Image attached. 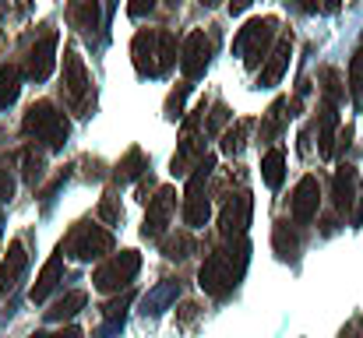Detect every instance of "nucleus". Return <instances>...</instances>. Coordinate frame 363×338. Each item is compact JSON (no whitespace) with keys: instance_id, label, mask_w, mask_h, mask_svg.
Instances as JSON below:
<instances>
[{"instance_id":"4be33fe9","label":"nucleus","mask_w":363,"mask_h":338,"mask_svg":"<svg viewBox=\"0 0 363 338\" xmlns=\"http://www.w3.org/2000/svg\"><path fill=\"white\" fill-rule=\"evenodd\" d=\"M272 247L282 261H296L300 254V236H296V225H289V219H279L272 225Z\"/></svg>"},{"instance_id":"7ed1b4c3","label":"nucleus","mask_w":363,"mask_h":338,"mask_svg":"<svg viewBox=\"0 0 363 338\" xmlns=\"http://www.w3.org/2000/svg\"><path fill=\"white\" fill-rule=\"evenodd\" d=\"M21 134L32 137V141H39V145H46L50 152H57V148H64V141L71 134V123H67L64 113L57 110V103L35 99L25 110V116H21Z\"/></svg>"},{"instance_id":"20e7f679","label":"nucleus","mask_w":363,"mask_h":338,"mask_svg":"<svg viewBox=\"0 0 363 338\" xmlns=\"http://www.w3.org/2000/svg\"><path fill=\"white\" fill-rule=\"evenodd\" d=\"M60 96L78 116H92L96 110V89H92V74L85 67V60L78 57L74 46H64V67H60Z\"/></svg>"},{"instance_id":"cd10ccee","label":"nucleus","mask_w":363,"mask_h":338,"mask_svg":"<svg viewBox=\"0 0 363 338\" xmlns=\"http://www.w3.org/2000/svg\"><path fill=\"white\" fill-rule=\"evenodd\" d=\"M250 130H254V120H237L233 127H226V130H223V152H226V155H240Z\"/></svg>"},{"instance_id":"b1692460","label":"nucleus","mask_w":363,"mask_h":338,"mask_svg":"<svg viewBox=\"0 0 363 338\" xmlns=\"http://www.w3.org/2000/svg\"><path fill=\"white\" fill-rule=\"evenodd\" d=\"M261 176H264V184H268L272 191L282 187V180H286V152H282V148H268V152H264V159H261Z\"/></svg>"},{"instance_id":"2f4dec72","label":"nucleus","mask_w":363,"mask_h":338,"mask_svg":"<svg viewBox=\"0 0 363 338\" xmlns=\"http://www.w3.org/2000/svg\"><path fill=\"white\" fill-rule=\"evenodd\" d=\"M233 120V113L226 103H212V110L205 116V134H212V137H223V130H226V123Z\"/></svg>"},{"instance_id":"a18cd8bd","label":"nucleus","mask_w":363,"mask_h":338,"mask_svg":"<svg viewBox=\"0 0 363 338\" xmlns=\"http://www.w3.org/2000/svg\"><path fill=\"white\" fill-rule=\"evenodd\" d=\"M321 4V11H339L342 7V0H318Z\"/></svg>"},{"instance_id":"4468645a","label":"nucleus","mask_w":363,"mask_h":338,"mask_svg":"<svg viewBox=\"0 0 363 338\" xmlns=\"http://www.w3.org/2000/svg\"><path fill=\"white\" fill-rule=\"evenodd\" d=\"M318 208H321V184H318V176L307 173V176H300V184L289 194V215L296 225H307L318 219Z\"/></svg>"},{"instance_id":"c9c22d12","label":"nucleus","mask_w":363,"mask_h":338,"mask_svg":"<svg viewBox=\"0 0 363 338\" xmlns=\"http://www.w3.org/2000/svg\"><path fill=\"white\" fill-rule=\"evenodd\" d=\"M130 300H134V293L127 289V293H123L121 300H113V303H106V307H103V317H106L110 325H117V321H123V314H127Z\"/></svg>"},{"instance_id":"f257e3e1","label":"nucleus","mask_w":363,"mask_h":338,"mask_svg":"<svg viewBox=\"0 0 363 338\" xmlns=\"http://www.w3.org/2000/svg\"><path fill=\"white\" fill-rule=\"evenodd\" d=\"M247 264H250V243H247V236L226 240L223 247H216V250L205 257V264H201V271H198V282H201V289H205L212 300H226L243 282Z\"/></svg>"},{"instance_id":"4c0bfd02","label":"nucleus","mask_w":363,"mask_h":338,"mask_svg":"<svg viewBox=\"0 0 363 338\" xmlns=\"http://www.w3.org/2000/svg\"><path fill=\"white\" fill-rule=\"evenodd\" d=\"M11 198H14V176L0 169V201H11Z\"/></svg>"},{"instance_id":"5701e85b","label":"nucleus","mask_w":363,"mask_h":338,"mask_svg":"<svg viewBox=\"0 0 363 338\" xmlns=\"http://www.w3.org/2000/svg\"><path fill=\"white\" fill-rule=\"evenodd\" d=\"M85 303H89V293L85 289H71V293H64L50 310H46V321H53V325H64L67 317H74L78 310H85Z\"/></svg>"},{"instance_id":"412c9836","label":"nucleus","mask_w":363,"mask_h":338,"mask_svg":"<svg viewBox=\"0 0 363 338\" xmlns=\"http://www.w3.org/2000/svg\"><path fill=\"white\" fill-rule=\"evenodd\" d=\"M145 173H148V155H145L138 145L127 148L121 155V162L113 166V180H117V184H138Z\"/></svg>"},{"instance_id":"79ce46f5","label":"nucleus","mask_w":363,"mask_h":338,"mask_svg":"<svg viewBox=\"0 0 363 338\" xmlns=\"http://www.w3.org/2000/svg\"><path fill=\"white\" fill-rule=\"evenodd\" d=\"M35 338H85V335H82V328H60V332H46V335Z\"/></svg>"},{"instance_id":"a19ab883","label":"nucleus","mask_w":363,"mask_h":338,"mask_svg":"<svg viewBox=\"0 0 363 338\" xmlns=\"http://www.w3.org/2000/svg\"><path fill=\"white\" fill-rule=\"evenodd\" d=\"M339 338H363V317H353V321L339 332Z\"/></svg>"},{"instance_id":"6ab92c4d","label":"nucleus","mask_w":363,"mask_h":338,"mask_svg":"<svg viewBox=\"0 0 363 338\" xmlns=\"http://www.w3.org/2000/svg\"><path fill=\"white\" fill-rule=\"evenodd\" d=\"M64 282V250H57L46 264H43V271H39V278L32 282V303H46L50 300V293L57 289Z\"/></svg>"},{"instance_id":"f03ea898","label":"nucleus","mask_w":363,"mask_h":338,"mask_svg":"<svg viewBox=\"0 0 363 338\" xmlns=\"http://www.w3.org/2000/svg\"><path fill=\"white\" fill-rule=\"evenodd\" d=\"M130 64L141 78H162L180 64V46L169 28H138L130 39Z\"/></svg>"},{"instance_id":"9b49d317","label":"nucleus","mask_w":363,"mask_h":338,"mask_svg":"<svg viewBox=\"0 0 363 338\" xmlns=\"http://www.w3.org/2000/svg\"><path fill=\"white\" fill-rule=\"evenodd\" d=\"M212 53H216V46H212V39L201 28L187 32L184 43H180V71H184V78L187 81L201 78L208 71V64H212Z\"/></svg>"},{"instance_id":"f8f14e48","label":"nucleus","mask_w":363,"mask_h":338,"mask_svg":"<svg viewBox=\"0 0 363 338\" xmlns=\"http://www.w3.org/2000/svg\"><path fill=\"white\" fill-rule=\"evenodd\" d=\"M250 215H254V198L250 191H237L223 201V212H219V236L223 240H240L250 225Z\"/></svg>"},{"instance_id":"09e8293b","label":"nucleus","mask_w":363,"mask_h":338,"mask_svg":"<svg viewBox=\"0 0 363 338\" xmlns=\"http://www.w3.org/2000/svg\"><path fill=\"white\" fill-rule=\"evenodd\" d=\"M0 225H4V212H0Z\"/></svg>"},{"instance_id":"ea45409f","label":"nucleus","mask_w":363,"mask_h":338,"mask_svg":"<svg viewBox=\"0 0 363 338\" xmlns=\"http://www.w3.org/2000/svg\"><path fill=\"white\" fill-rule=\"evenodd\" d=\"M198 314H201V307H198V303H180V314H177V317H180V325H191Z\"/></svg>"},{"instance_id":"7c9ffc66","label":"nucleus","mask_w":363,"mask_h":338,"mask_svg":"<svg viewBox=\"0 0 363 338\" xmlns=\"http://www.w3.org/2000/svg\"><path fill=\"white\" fill-rule=\"evenodd\" d=\"M96 215H99V222L103 225H121L123 222V208H121V198L110 191V194H103L99 198V208H96Z\"/></svg>"},{"instance_id":"473e14b6","label":"nucleus","mask_w":363,"mask_h":338,"mask_svg":"<svg viewBox=\"0 0 363 338\" xmlns=\"http://www.w3.org/2000/svg\"><path fill=\"white\" fill-rule=\"evenodd\" d=\"M350 96H353V103H363V46L353 50V57H350Z\"/></svg>"},{"instance_id":"49530a36","label":"nucleus","mask_w":363,"mask_h":338,"mask_svg":"<svg viewBox=\"0 0 363 338\" xmlns=\"http://www.w3.org/2000/svg\"><path fill=\"white\" fill-rule=\"evenodd\" d=\"M162 4H166V7H169V11H177V7H180V4H184V0H162Z\"/></svg>"},{"instance_id":"c03bdc74","label":"nucleus","mask_w":363,"mask_h":338,"mask_svg":"<svg viewBox=\"0 0 363 338\" xmlns=\"http://www.w3.org/2000/svg\"><path fill=\"white\" fill-rule=\"evenodd\" d=\"M296 7H300V11H307V14L321 11V4H318V0H296Z\"/></svg>"},{"instance_id":"58836bf2","label":"nucleus","mask_w":363,"mask_h":338,"mask_svg":"<svg viewBox=\"0 0 363 338\" xmlns=\"http://www.w3.org/2000/svg\"><path fill=\"white\" fill-rule=\"evenodd\" d=\"M82 166H85V180H99V176H103V162H99V159L85 155V162H82Z\"/></svg>"},{"instance_id":"6e6552de","label":"nucleus","mask_w":363,"mask_h":338,"mask_svg":"<svg viewBox=\"0 0 363 338\" xmlns=\"http://www.w3.org/2000/svg\"><path fill=\"white\" fill-rule=\"evenodd\" d=\"M205 110H208V106H205V99H201L198 110L184 116V134H180V145H177V152H173V159H169V173H173V176H191L194 166L208 155L205 145H201L205 137H201V130H198L201 120H205Z\"/></svg>"},{"instance_id":"aec40b11","label":"nucleus","mask_w":363,"mask_h":338,"mask_svg":"<svg viewBox=\"0 0 363 338\" xmlns=\"http://www.w3.org/2000/svg\"><path fill=\"white\" fill-rule=\"evenodd\" d=\"M335 127H339V103L321 99V106H318V152L325 159L335 155Z\"/></svg>"},{"instance_id":"a878e982","label":"nucleus","mask_w":363,"mask_h":338,"mask_svg":"<svg viewBox=\"0 0 363 338\" xmlns=\"http://www.w3.org/2000/svg\"><path fill=\"white\" fill-rule=\"evenodd\" d=\"M21 78H25L21 67H14V64H0V113L18 99V92H21Z\"/></svg>"},{"instance_id":"ddd939ff","label":"nucleus","mask_w":363,"mask_h":338,"mask_svg":"<svg viewBox=\"0 0 363 338\" xmlns=\"http://www.w3.org/2000/svg\"><path fill=\"white\" fill-rule=\"evenodd\" d=\"M173 208H177V191L173 187H159L148 198V212H145V222H141V236L145 240H162L169 232Z\"/></svg>"},{"instance_id":"f704fd0d","label":"nucleus","mask_w":363,"mask_h":338,"mask_svg":"<svg viewBox=\"0 0 363 338\" xmlns=\"http://www.w3.org/2000/svg\"><path fill=\"white\" fill-rule=\"evenodd\" d=\"M177 289H180L177 282H166V286H159V289H155V293L145 300V314H159V310H162V303L177 296Z\"/></svg>"},{"instance_id":"dca6fc26","label":"nucleus","mask_w":363,"mask_h":338,"mask_svg":"<svg viewBox=\"0 0 363 338\" xmlns=\"http://www.w3.org/2000/svg\"><path fill=\"white\" fill-rule=\"evenodd\" d=\"M289 57H293V35L282 32V35L275 39V46H272L264 67L257 71V89H272V85H279L282 74H286V67H289Z\"/></svg>"},{"instance_id":"e433bc0d","label":"nucleus","mask_w":363,"mask_h":338,"mask_svg":"<svg viewBox=\"0 0 363 338\" xmlns=\"http://www.w3.org/2000/svg\"><path fill=\"white\" fill-rule=\"evenodd\" d=\"M155 4H159V0H127V14H130V18H145Z\"/></svg>"},{"instance_id":"423d86ee","label":"nucleus","mask_w":363,"mask_h":338,"mask_svg":"<svg viewBox=\"0 0 363 338\" xmlns=\"http://www.w3.org/2000/svg\"><path fill=\"white\" fill-rule=\"evenodd\" d=\"M60 250L74 261H99V257H110L117 250V240L106 225L92 222V219H82V222L71 225V232L64 236Z\"/></svg>"},{"instance_id":"39448f33","label":"nucleus","mask_w":363,"mask_h":338,"mask_svg":"<svg viewBox=\"0 0 363 338\" xmlns=\"http://www.w3.org/2000/svg\"><path fill=\"white\" fill-rule=\"evenodd\" d=\"M279 39V18L264 14V18H250L240 32L233 35V53L243 60V67H264L272 46Z\"/></svg>"},{"instance_id":"0eeeda50","label":"nucleus","mask_w":363,"mask_h":338,"mask_svg":"<svg viewBox=\"0 0 363 338\" xmlns=\"http://www.w3.org/2000/svg\"><path fill=\"white\" fill-rule=\"evenodd\" d=\"M216 169V155H205L194 173L187 176V187H184V222L187 229H201L212 215V198H208V176Z\"/></svg>"},{"instance_id":"1a4fd4ad","label":"nucleus","mask_w":363,"mask_h":338,"mask_svg":"<svg viewBox=\"0 0 363 338\" xmlns=\"http://www.w3.org/2000/svg\"><path fill=\"white\" fill-rule=\"evenodd\" d=\"M138 271H141V254L138 250H113L92 271V289L96 293H121V289H127L134 282Z\"/></svg>"},{"instance_id":"72a5a7b5","label":"nucleus","mask_w":363,"mask_h":338,"mask_svg":"<svg viewBox=\"0 0 363 338\" xmlns=\"http://www.w3.org/2000/svg\"><path fill=\"white\" fill-rule=\"evenodd\" d=\"M191 81H180L169 96H166V116L169 120H184V103H187V96H191Z\"/></svg>"},{"instance_id":"c85d7f7f","label":"nucleus","mask_w":363,"mask_h":338,"mask_svg":"<svg viewBox=\"0 0 363 338\" xmlns=\"http://www.w3.org/2000/svg\"><path fill=\"white\" fill-rule=\"evenodd\" d=\"M318 81H321V99H328V103H339V99L346 96L342 74H339L335 67H321V71H318Z\"/></svg>"},{"instance_id":"37998d69","label":"nucleus","mask_w":363,"mask_h":338,"mask_svg":"<svg viewBox=\"0 0 363 338\" xmlns=\"http://www.w3.org/2000/svg\"><path fill=\"white\" fill-rule=\"evenodd\" d=\"M226 4H230V14H243L254 0H226Z\"/></svg>"},{"instance_id":"bb28decb","label":"nucleus","mask_w":363,"mask_h":338,"mask_svg":"<svg viewBox=\"0 0 363 338\" xmlns=\"http://www.w3.org/2000/svg\"><path fill=\"white\" fill-rule=\"evenodd\" d=\"M286 110H289V99H275L268 113L261 116V141H275L282 134V123H286Z\"/></svg>"},{"instance_id":"a211bd4d","label":"nucleus","mask_w":363,"mask_h":338,"mask_svg":"<svg viewBox=\"0 0 363 338\" xmlns=\"http://www.w3.org/2000/svg\"><path fill=\"white\" fill-rule=\"evenodd\" d=\"M67 21L82 35H96L103 25V4L99 0H67Z\"/></svg>"},{"instance_id":"9d476101","label":"nucleus","mask_w":363,"mask_h":338,"mask_svg":"<svg viewBox=\"0 0 363 338\" xmlns=\"http://www.w3.org/2000/svg\"><path fill=\"white\" fill-rule=\"evenodd\" d=\"M57 43H60V32L53 25H43V32L25 46V57H21V74L28 81H46L57 67Z\"/></svg>"},{"instance_id":"de8ad7c7","label":"nucleus","mask_w":363,"mask_h":338,"mask_svg":"<svg viewBox=\"0 0 363 338\" xmlns=\"http://www.w3.org/2000/svg\"><path fill=\"white\" fill-rule=\"evenodd\" d=\"M201 4H205V7H219L223 0H201Z\"/></svg>"},{"instance_id":"f3484780","label":"nucleus","mask_w":363,"mask_h":338,"mask_svg":"<svg viewBox=\"0 0 363 338\" xmlns=\"http://www.w3.org/2000/svg\"><path fill=\"white\" fill-rule=\"evenodd\" d=\"M25 268H28L25 243H21V240H11V243H7V254H4V261H0V296H7V293L21 282Z\"/></svg>"},{"instance_id":"393cba45","label":"nucleus","mask_w":363,"mask_h":338,"mask_svg":"<svg viewBox=\"0 0 363 338\" xmlns=\"http://www.w3.org/2000/svg\"><path fill=\"white\" fill-rule=\"evenodd\" d=\"M159 247H162V257H169V261H184V257L194 254V236H191L187 229H180V232H166V236L159 240Z\"/></svg>"},{"instance_id":"2eb2a0df","label":"nucleus","mask_w":363,"mask_h":338,"mask_svg":"<svg viewBox=\"0 0 363 338\" xmlns=\"http://www.w3.org/2000/svg\"><path fill=\"white\" fill-rule=\"evenodd\" d=\"M357 198H363L360 173H357L350 162H342V166L335 169V184H332V201H335V212H339V215H350V212H353V205H357Z\"/></svg>"},{"instance_id":"c756f323","label":"nucleus","mask_w":363,"mask_h":338,"mask_svg":"<svg viewBox=\"0 0 363 338\" xmlns=\"http://www.w3.org/2000/svg\"><path fill=\"white\" fill-rule=\"evenodd\" d=\"M43 173H46V162H43V155L35 152V148H25L21 152V176H25V184H39L43 180Z\"/></svg>"}]
</instances>
